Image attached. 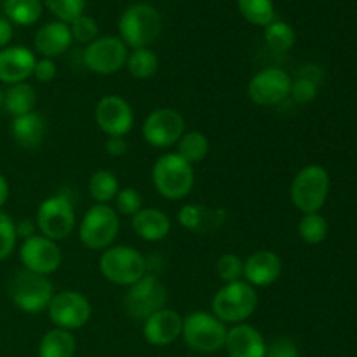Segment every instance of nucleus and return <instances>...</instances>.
Returning <instances> with one entry per match:
<instances>
[{
	"instance_id": "49530a36",
	"label": "nucleus",
	"mask_w": 357,
	"mask_h": 357,
	"mask_svg": "<svg viewBox=\"0 0 357 357\" xmlns=\"http://www.w3.org/2000/svg\"><path fill=\"white\" fill-rule=\"evenodd\" d=\"M9 183H7V178L3 174H0V208L7 202L9 199Z\"/></svg>"
},
{
	"instance_id": "37998d69",
	"label": "nucleus",
	"mask_w": 357,
	"mask_h": 357,
	"mask_svg": "<svg viewBox=\"0 0 357 357\" xmlns=\"http://www.w3.org/2000/svg\"><path fill=\"white\" fill-rule=\"evenodd\" d=\"M298 77L310 80V82L319 86L324 80V70L321 68L319 65H316V63H307V65H303L302 68L298 70Z\"/></svg>"
},
{
	"instance_id": "9b49d317",
	"label": "nucleus",
	"mask_w": 357,
	"mask_h": 357,
	"mask_svg": "<svg viewBox=\"0 0 357 357\" xmlns=\"http://www.w3.org/2000/svg\"><path fill=\"white\" fill-rule=\"evenodd\" d=\"M47 314L56 328L73 331L89 323L93 307L82 293L75 291V289H65V291L54 293L47 307Z\"/></svg>"
},
{
	"instance_id": "f03ea898",
	"label": "nucleus",
	"mask_w": 357,
	"mask_h": 357,
	"mask_svg": "<svg viewBox=\"0 0 357 357\" xmlns=\"http://www.w3.org/2000/svg\"><path fill=\"white\" fill-rule=\"evenodd\" d=\"M152 181L159 195L167 201H181L194 188V167L178 153H164L152 167Z\"/></svg>"
},
{
	"instance_id": "a211bd4d",
	"label": "nucleus",
	"mask_w": 357,
	"mask_h": 357,
	"mask_svg": "<svg viewBox=\"0 0 357 357\" xmlns=\"http://www.w3.org/2000/svg\"><path fill=\"white\" fill-rule=\"evenodd\" d=\"M183 317L173 309H160L143 321V337L153 347H164L181 337Z\"/></svg>"
},
{
	"instance_id": "58836bf2",
	"label": "nucleus",
	"mask_w": 357,
	"mask_h": 357,
	"mask_svg": "<svg viewBox=\"0 0 357 357\" xmlns=\"http://www.w3.org/2000/svg\"><path fill=\"white\" fill-rule=\"evenodd\" d=\"M319 93V86L310 80L302 79V77H296L291 82V89H289V98H291L295 103L298 105H307L310 101H314Z\"/></svg>"
},
{
	"instance_id": "a18cd8bd",
	"label": "nucleus",
	"mask_w": 357,
	"mask_h": 357,
	"mask_svg": "<svg viewBox=\"0 0 357 357\" xmlns=\"http://www.w3.org/2000/svg\"><path fill=\"white\" fill-rule=\"evenodd\" d=\"M35 230H37V223H33L31 220H21L16 223V236L17 239H28V237L35 236Z\"/></svg>"
},
{
	"instance_id": "72a5a7b5",
	"label": "nucleus",
	"mask_w": 357,
	"mask_h": 357,
	"mask_svg": "<svg viewBox=\"0 0 357 357\" xmlns=\"http://www.w3.org/2000/svg\"><path fill=\"white\" fill-rule=\"evenodd\" d=\"M45 7L63 23L70 24L84 14L86 0H44Z\"/></svg>"
},
{
	"instance_id": "cd10ccee",
	"label": "nucleus",
	"mask_w": 357,
	"mask_h": 357,
	"mask_svg": "<svg viewBox=\"0 0 357 357\" xmlns=\"http://www.w3.org/2000/svg\"><path fill=\"white\" fill-rule=\"evenodd\" d=\"M3 13L10 23L30 26L40 20L42 2L40 0H6Z\"/></svg>"
},
{
	"instance_id": "2eb2a0df",
	"label": "nucleus",
	"mask_w": 357,
	"mask_h": 357,
	"mask_svg": "<svg viewBox=\"0 0 357 357\" xmlns=\"http://www.w3.org/2000/svg\"><path fill=\"white\" fill-rule=\"evenodd\" d=\"M20 260L24 271L47 278L59 268L63 261V253L58 243L35 234V236L24 239L21 244Z\"/></svg>"
},
{
	"instance_id": "5701e85b",
	"label": "nucleus",
	"mask_w": 357,
	"mask_h": 357,
	"mask_svg": "<svg viewBox=\"0 0 357 357\" xmlns=\"http://www.w3.org/2000/svg\"><path fill=\"white\" fill-rule=\"evenodd\" d=\"M131 227L139 239L146 243L164 241L171 232V220L157 208H142L131 218Z\"/></svg>"
},
{
	"instance_id": "c85d7f7f",
	"label": "nucleus",
	"mask_w": 357,
	"mask_h": 357,
	"mask_svg": "<svg viewBox=\"0 0 357 357\" xmlns=\"http://www.w3.org/2000/svg\"><path fill=\"white\" fill-rule=\"evenodd\" d=\"M89 194L96 204H108L112 199L117 197L121 185H119V178L115 176L112 171L100 169L89 178Z\"/></svg>"
},
{
	"instance_id": "2f4dec72",
	"label": "nucleus",
	"mask_w": 357,
	"mask_h": 357,
	"mask_svg": "<svg viewBox=\"0 0 357 357\" xmlns=\"http://www.w3.org/2000/svg\"><path fill=\"white\" fill-rule=\"evenodd\" d=\"M241 14L255 26H267L275 20L274 0H237Z\"/></svg>"
},
{
	"instance_id": "ddd939ff",
	"label": "nucleus",
	"mask_w": 357,
	"mask_h": 357,
	"mask_svg": "<svg viewBox=\"0 0 357 357\" xmlns=\"http://www.w3.org/2000/svg\"><path fill=\"white\" fill-rule=\"evenodd\" d=\"M293 79L288 72L275 66L260 70L248 84V96L258 107H278L289 98Z\"/></svg>"
},
{
	"instance_id": "39448f33",
	"label": "nucleus",
	"mask_w": 357,
	"mask_h": 357,
	"mask_svg": "<svg viewBox=\"0 0 357 357\" xmlns=\"http://www.w3.org/2000/svg\"><path fill=\"white\" fill-rule=\"evenodd\" d=\"M7 295L13 305L24 314H38L47 310L54 288L45 275L33 274L30 271H20L10 278L7 284Z\"/></svg>"
},
{
	"instance_id": "1a4fd4ad",
	"label": "nucleus",
	"mask_w": 357,
	"mask_h": 357,
	"mask_svg": "<svg viewBox=\"0 0 357 357\" xmlns=\"http://www.w3.org/2000/svg\"><path fill=\"white\" fill-rule=\"evenodd\" d=\"M35 223L40 236L54 243L66 239L75 229V208L72 197L65 192H59L44 199L37 209Z\"/></svg>"
},
{
	"instance_id": "f8f14e48",
	"label": "nucleus",
	"mask_w": 357,
	"mask_h": 357,
	"mask_svg": "<svg viewBox=\"0 0 357 357\" xmlns=\"http://www.w3.org/2000/svg\"><path fill=\"white\" fill-rule=\"evenodd\" d=\"M185 132V119L178 110L169 107L155 108L146 115L142 126V135L149 145L155 149L174 146Z\"/></svg>"
},
{
	"instance_id": "de8ad7c7",
	"label": "nucleus",
	"mask_w": 357,
	"mask_h": 357,
	"mask_svg": "<svg viewBox=\"0 0 357 357\" xmlns=\"http://www.w3.org/2000/svg\"><path fill=\"white\" fill-rule=\"evenodd\" d=\"M2 101H3V91L2 87H0V108H2Z\"/></svg>"
},
{
	"instance_id": "6e6552de",
	"label": "nucleus",
	"mask_w": 357,
	"mask_h": 357,
	"mask_svg": "<svg viewBox=\"0 0 357 357\" xmlns=\"http://www.w3.org/2000/svg\"><path fill=\"white\" fill-rule=\"evenodd\" d=\"M119 230V213L108 204H94L80 220L79 239L87 250L105 251L117 239Z\"/></svg>"
},
{
	"instance_id": "ea45409f",
	"label": "nucleus",
	"mask_w": 357,
	"mask_h": 357,
	"mask_svg": "<svg viewBox=\"0 0 357 357\" xmlns=\"http://www.w3.org/2000/svg\"><path fill=\"white\" fill-rule=\"evenodd\" d=\"M265 357H300V352L291 338L279 337L267 345Z\"/></svg>"
},
{
	"instance_id": "7ed1b4c3",
	"label": "nucleus",
	"mask_w": 357,
	"mask_h": 357,
	"mask_svg": "<svg viewBox=\"0 0 357 357\" xmlns=\"http://www.w3.org/2000/svg\"><path fill=\"white\" fill-rule=\"evenodd\" d=\"M258 307L257 289L246 281L223 284L211 300L213 314L225 324H243Z\"/></svg>"
},
{
	"instance_id": "b1692460",
	"label": "nucleus",
	"mask_w": 357,
	"mask_h": 357,
	"mask_svg": "<svg viewBox=\"0 0 357 357\" xmlns=\"http://www.w3.org/2000/svg\"><path fill=\"white\" fill-rule=\"evenodd\" d=\"M45 132H47V122L44 115L31 112V114L14 117L10 124V135L14 142L24 150H35L44 143Z\"/></svg>"
},
{
	"instance_id": "aec40b11",
	"label": "nucleus",
	"mask_w": 357,
	"mask_h": 357,
	"mask_svg": "<svg viewBox=\"0 0 357 357\" xmlns=\"http://www.w3.org/2000/svg\"><path fill=\"white\" fill-rule=\"evenodd\" d=\"M227 220V209L225 208H209L204 204H185L183 208L178 211V222L183 229L190 230V232L197 234V236H206V234H213Z\"/></svg>"
},
{
	"instance_id": "7c9ffc66",
	"label": "nucleus",
	"mask_w": 357,
	"mask_h": 357,
	"mask_svg": "<svg viewBox=\"0 0 357 357\" xmlns=\"http://www.w3.org/2000/svg\"><path fill=\"white\" fill-rule=\"evenodd\" d=\"M264 38L265 44L268 45L271 51L282 54V52H288L289 49L295 45L296 35L291 24L284 23V21L274 20L271 24L265 26Z\"/></svg>"
},
{
	"instance_id": "20e7f679",
	"label": "nucleus",
	"mask_w": 357,
	"mask_h": 357,
	"mask_svg": "<svg viewBox=\"0 0 357 357\" xmlns=\"http://www.w3.org/2000/svg\"><path fill=\"white\" fill-rule=\"evenodd\" d=\"M328 194H330V173L319 164H309L302 167L289 187L293 206L303 215L319 213L326 204Z\"/></svg>"
},
{
	"instance_id": "bb28decb",
	"label": "nucleus",
	"mask_w": 357,
	"mask_h": 357,
	"mask_svg": "<svg viewBox=\"0 0 357 357\" xmlns=\"http://www.w3.org/2000/svg\"><path fill=\"white\" fill-rule=\"evenodd\" d=\"M176 145V153L190 166L192 164L202 162L209 153V139L201 131H185Z\"/></svg>"
},
{
	"instance_id": "473e14b6",
	"label": "nucleus",
	"mask_w": 357,
	"mask_h": 357,
	"mask_svg": "<svg viewBox=\"0 0 357 357\" xmlns=\"http://www.w3.org/2000/svg\"><path fill=\"white\" fill-rule=\"evenodd\" d=\"M328 220L324 218L321 213H309V215H303L302 220L298 223V236L303 243L310 244V246H316L321 244L328 237Z\"/></svg>"
},
{
	"instance_id": "f257e3e1",
	"label": "nucleus",
	"mask_w": 357,
	"mask_h": 357,
	"mask_svg": "<svg viewBox=\"0 0 357 357\" xmlns=\"http://www.w3.org/2000/svg\"><path fill=\"white\" fill-rule=\"evenodd\" d=\"M119 35L128 47L143 49L152 45L162 31V17L153 6L138 2L129 6L119 17Z\"/></svg>"
},
{
	"instance_id": "c756f323",
	"label": "nucleus",
	"mask_w": 357,
	"mask_h": 357,
	"mask_svg": "<svg viewBox=\"0 0 357 357\" xmlns=\"http://www.w3.org/2000/svg\"><path fill=\"white\" fill-rule=\"evenodd\" d=\"M126 68H128V72L135 79H150L159 70V58H157V54L150 47L132 49V52L128 54Z\"/></svg>"
},
{
	"instance_id": "393cba45",
	"label": "nucleus",
	"mask_w": 357,
	"mask_h": 357,
	"mask_svg": "<svg viewBox=\"0 0 357 357\" xmlns=\"http://www.w3.org/2000/svg\"><path fill=\"white\" fill-rule=\"evenodd\" d=\"M37 105V91L31 84L20 82L13 84L3 91V110L14 117H21V115L31 114Z\"/></svg>"
},
{
	"instance_id": "423d86ee",
	"label": "nucleus",
	"mask_w": 357,
	"mask_h": 357,
	"mask_svg": "<svg viewBox=\"0 0 357 357\" xmlns=\"http://www.w3.org/2000/svg\"><path fill=\"white\" fill-rule=\"evenodd\" d=\"M149 264L138 250L131 246H110L103 251L100 258V272L108 282L126 286L138 282L149 274Z\"/></svg>"
},
{
	"instance_id": "4be33fe9",
	"label": "nucleus",
	"mask_w": 357,
	"mask_h": 357,
	"mask_svg": "<svg viewBox=\"0 0 357 357\" xmlns=\"http://www.w3.org/2000/svg\"><path fill=\"white\" fill-rule=\"evenodd\" d=\"M72 31L63 21H51L38 28L35 33V49L42 54V58H58L65 54L72 45Z\"/></svg>"
},
{
	"instance_id": "c03bdc74",
	"label": "nucleus",
	"mask_w": 357,
	"mask_h": 357,
	"mask_svg": "<svg viewBox=\"0 0 357 357\" xmlns=\"http://www.w3.org/2000/svg\"><path fill=\"white\" fill-rule=\"evenodd\" d=\"M13 23L7 17H0V51L9 45V42L13 40Z\"/></svg>"
},
{
	"instance_id": "4468645a",
	"label": "nucleus",
	"mask_w": 357,
	"mask_h": 357,
	"mask_svg": "<svg viewBox=\"0 0 357 357\" xmlns=\"http://www.w3.org/2000/svg\"><path fill=\"white\" fill-rule=\"evenodd\" d=\"M128 45L119 37H100L87 44L82 61L89 72L98 75H114L128 61Z\"/></svg>"
},
{
	"instance_id": "a19ab883",
	"label": "nucleus",
	"mask_w": 357,
	"mask_h": 357,
	"mask_svg": "<svg viewBox=\"0 0 357 357\" xmlns=\"http://www.w3.org/2000/svg\"><path fill=\"white\" fill-rule=\"evenodd\" d=\"M56 72H58V68H56L54 59L40 58L37 59V63H35L33 77L38 80V82L45 84V82H51V80L54 79Z\"/></svg>"
},
{
	"instance_id": "6ab92c4d",
	"label": "nucleus",
	"mask_w": 357,
	"mask_h": 357,
	"mask_svg": "<svg viewBox=\"0 0 357 357\" xmlns=\"http://www.w3.org/2000/svg\"><path fill=\"white\" fill-rule=\"evenodd\" d=\"M35 58L33 51L23 45H10L0 51V82L3 84H20L26 82L33 75Z\"/></svg>"
},
{
	"instance_id": "c9c22d12",
	"label": "nucleus",
	"mask_w": 357,
	"mask_h": 357,
	"mask_svg": "<svg viewBox=\"0 0 357 357\" xmlns=\"http://www.w3.org/2000/svg\"><path fill=\"white\" fill-rule=\"evenodd\" d=\"M16 241V222L7 213L0 211V261L13 255Z\"/></svg>"
},
{
	"instance_id": "79ce46f5",
	"label": "nucleus",
	"mask_w": 357,
	"mask_h": 357,
	"mask_svg": "<svg viewBox=\"0 0 357 357\" xmlns=\"http://www.w3.org/2000/svg\"><path fill=\"white\" fill-rule=\"evenodd\" d=\"M105 150H107L108 155L122 157L128 153L129 145L126 142V138H122V136H108V139L105 142Z\"/></svg>"
},
{
	"instance_id": "dca6fc26",
	"label": "nucleus",
	"mask_w": 357,
	"mask_h": 357,
	"mask_svg": "<svg viewBox=\"0 0 357 357\" xmlns=\"http://www.w3.org/2000/svg\"><path fill=\"white\" fill-rule=\"evenodd\" d=\"M94 121L107 136L129 135L135 126V112L124 98L117 94L103 96L94 108Z\"/></svg>"
},
{
	"instance_id": "f3484780",
	"label": "nucleus",
	"mask_w": 357,
	"mask_h": 357,
	"mask_svg": "<svg viewBox=\"0 0 357 357\" xmlns=\"http://www.w3.org/2000/svg\"><path fill=\"white\" fill-rule=\"evenodd\" d=\"M282 272V261L279 255L271 250L253 251L244 260V281L253 288H267L274 284Z\"/></svg>"
},
{
	"instance_id": "412c9836",
	"label": "nucleus",
	"mask_w": 357,
	"mask_h": 357,
	"mask_svg": "<svg viewBox=\"0 0 357 357\" xmlns=\"http://www.w3.org/2000/svg\"><path fill=\"white\" fill-rule=\"evenodd\" d=\"M229 357H265L267 344L260 331L251 324H236L227 331L225 347Z\"/></svg>"
},
{
	"instance_id": "e433bc0d",
	"label": "nucleus",
	"mask_w": 357,
	"mask_h": 357,
	"mask_svg": "<svg viewBox=\"0 0 357 357\" xmlns=\"http://www.w3.org/2000/svg\"><path fill=\"white\" fill-rule=\"evenodd\" d=\"M115 204H117L119 215L132 218L143 208V197L136 188L126 187L119 190L117 197H115Z\"/></svg>"
},
{
	"instance_id": "9d476101",
	"label": "nucleus",
	"mask_w": 357,
	"mask_h": 357,
	"mask_svg": "<svg viewBox=\"0 0 357 357\" xmlns=\"http://www.w3.org/2000/svg\"><path fill=\"white\" fill-rule=\"evenodd\" d=\"M167 289L157 275L145 274L138 282L131 284L124 295L126 314L135 321L149 319L152 314L166 309Z\"/></svg>"
},
{
	"instance_id": "4c0bfd02",
	"label": "nucleus",
	"mask_w": 357,
	"mask_h": 357,
	"mask_svg": "<svg viewBox=\"0 0 357 357\" xmlns=\"http://www.w3.org/2000/svg\"><path fill=\"white\" fill-rule=\"evenodd\" d=\"M70 31H72L73 40L80 42V44H91L98 38L100 28H98V23L93 17L82 14V16H79L70 23Z\"/></svg>"
},
{
	"instance_id": "a878e982",
	"label": "nucleus",
	"mask_w": 357,
	"mask_h": 357,
	"mask_svg": "<svg viewBox=\"0 0 357 357\" xmlns=\"http://www.w3.org/2000/svg\"><path fill=\"white\" fill-rule=\"evenodd\" d=\"M75 338L70 331L56 330L47 331L38 344V357H73L75 356Z\"/></svg>"
},
{
	"instance_id": "f704fd0d",
	"label": "nucleus",
	"mask_w": 357,
	"mask_h": 357,
	"mask_svg": "<svg viewBox=\"0 0 357 357\" xmlns=\"http://www.w3.org/2000/svg\"><path fill=\"white\" fill-rule=\"evenodd\" d=\"M216 274L225 284L236 281H243L244 278V260H241L237 255L225 253L216 261Z\"/></svg>"
},
{
	"instance_id": "0eeeda50",
	"label": "nucleus",
	"mask_w": 357,
	"mask_h": 357,
	"mask_svg": "<svg viewBox=\"0 0 357 357\" xmlns=\"http://www.w3.org/2000/svg\"><path fill=\"white\" fill-rule=\"evenodd\" d=\"M227 331L229 330L225 323H222L215 314L197 310L183 317L181 337L192 351L201 354H215L225 347Z\"/></svg>"
}]
</instances>
